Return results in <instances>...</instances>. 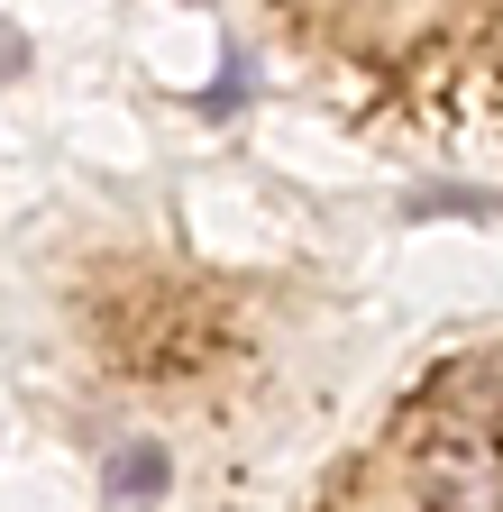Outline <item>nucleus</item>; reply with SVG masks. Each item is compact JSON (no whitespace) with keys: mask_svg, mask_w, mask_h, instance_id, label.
Listing matches in <instances>:
<instances>
[{"mask_svg":"<svg viewBox=\"0 0 503 512\" xmlns=\"http://www.w3.org/2000/svg\"><path fill=\"white\" fill-rule=\"evenodd\" d=\"M412 485H421L430 503H503V448H494V439H476V430L421 439Z\"/></svg>","mask_w":503,"mask_h":512,"instance_id":"nucleus-1","label":"nucleus"},{"mask_svg":"<svg viewBox=\"0 0 503 512\" xmlns=\"http://www.w3.org/2000/svg\"><path fill=\"white\" fill-rule=\"evenodd\" d=\"M156 485H165V448L156 439H129L110 458V494H156Z\"/></svg>","mask_w":503,"mask_h":512,"instance_id":"nucleus-2","label":"nucleus"}]
</instances>
